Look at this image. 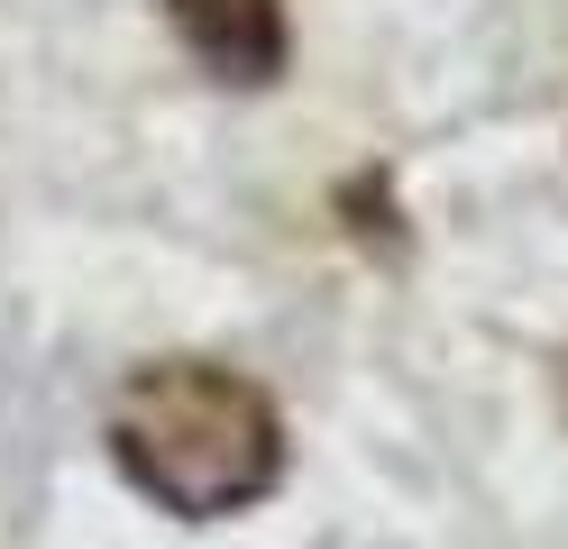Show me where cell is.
I'll list each match as a JSON object with an SVG mask.
<instances>
[{
    "mask_svg": "<svg viewBox=\"0 0 568 549\" xmlns=\"http://www.w3.org/2000/svg\"><path fill=\"white\" fill-rule=\"evenodd\" d=\"M174 37H184V55L211 73L221 92H266L284 55H294V19H284V0H165Z\"/></svg>",
    "mask_w": 568,
    "mask_h": 549,
    "instance_id": "cell-2",
    "label": "cell"
},
{
    "mask_svg": "<svg viewBox=\"0 0 568 549\" xmlns=\"http://www.w3.org/2000/svg\"><path fill=\"white\" fill-rule=\"evenodd\" d=\"M111 458L174 522H230L284 486V413L221 357H156L111 403Z\"/></svg>",
    "mask_w": 568,
    "mask_h": 549,
    "instance_id": "cell-1",
    "label": "cell"
}]
</instances>
